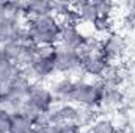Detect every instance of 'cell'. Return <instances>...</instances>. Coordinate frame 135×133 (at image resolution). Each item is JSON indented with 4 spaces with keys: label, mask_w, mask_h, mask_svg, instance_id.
<instances>
[{
    "label": "cell",
    "mask_w": 135,
    "mask_h": 133,
    "mask_svg": "<svg viewBox=\"0 0 135 133\" xmlns=\"http://www.w3.org/2000/svg\"><path fill=\"white\" fill-rule=\"evenodd\" d=\"M25 28L28 32L30 42L36 47H55L60 41L61 21L54 16H41L25 21Z\"/></svg>",
    "instance_id": "cell-1"
},
{
    "label": "cell",
    "mask_w": 135,
    "mask_h": 133,
    "mask_svg": "<svg viewBox=\"0 0 135 133\" xmlns=\"http://www.w3.org/2000/svg\"><path fill=\"white\" fill-rule=\"evenodd\" d=\"M54 106H55V99L50 88L44 86L39 81H33L30 85L27 99L24 102L22 108L19 110V113H24L32 119L35 113H49Z\"/></svg>",
    "instance_id": "cell-2"
},
{
    "label": "cell",
    "mask_w": 135,
    "mask_h": 133,
    "mask_svg": "<svg viewBox=\"0 0 135 133\" xmlns=\"http://www.w3.org/2000/svg\"><path fill=\"white\" fill-rule=\"evenodd\" d=\"M57 47V45H55ZM55 47H39L35 58L27 67H22L24 72L30 77L33 81H46L50 80L57 70H55Z\"/></svg>",
    "instance_id": "cell-3"
},
{
    "label": "cell",
    "mask_w": 135,
    "mask_h": 133,
    "mask_svg": "<svg viewBox=\"0 0 135 133\" xmlns=\"http://www.w3.org/2000/svg\"><path fill=\"white\" fill-rule=\"evenodd\" d=\"M102 93H104V83L101 80L86 81V80H77L74 93L71 96V103L82 106V108H101Z\"/></svg>",
    "instance_id": "cell-4"
},
{
    "label": "cell",
    "mask_w": 135,
    "mask_h": 133,
    "mask_svg": "<svg viewBox=\"0 0 135 133\" xmlns=\"http://www.w3.org/2000/svg\"><path fill=\"white\" fill-rule=\"evenodd\" d=\"M127 47V39L118 32H112L101 38V55L108 63L119 61L126 55Z\"/></svg>",
    "instance_id": "cell-5"
},
{
    "label": "cell",
    "mask_w": 135,
    "mask_h": 133,
    "mask_svg": "<svg viewBox=\"0 0 135 133\" xmlns=\"http://www.w3.org/2000/svg\"><path fill=\"white\" fill-rule=\"evenodd\" d=\"M54 60H55V70L58 74L71 75V74H75L77 70H80L82 58L77 50H71L66 47L57 45Z\"/></svg>",
    "instance_id": "cell-6"
},
{
    "label": "cell",
    "mask_w": 135,
    "mask_h": 133,
    "mask_svg": "<svg viewBox=\"0 0 135 133\" xmlns=\"http://www.w3.org/2000/svg\"><path fill=\"white\" fill-rule=\"evenodd\" d=\"M79 111L80 106L65 102V103H58L55 105L50 111H49V117H50V125H60V124H68V122H77L79 117Z\"/></svg>",
    "instance_id": "cell-7"
},
{
    "label": "cell",
    "mask_w": 135,
    "mask_h": 133,
    "mask_svg": "<svg viewBox=\"0 0 135 133\" xmlns=\"http://www.w3.org/2000/svg\"><path fill=\"white\" fill-rule=\"evenodd\" d=\"M82 63H80V70H83L86 75L99 80L102 75L105 74V70L108 69V66L112 63H108L104 57L99 53H90V55H83L80 57Z\"/></svg>",
    "instance_id": "cell-8"
},
{
    "label": "cell",
    "mask_w": 135,
    "mask_h": 133,
    "mask_svg": "<svg viewBox=\"0 0 135 133\" xmlns=\"http://www.w3.org/2000/svg\"><path fill=\"white\" fill-rule=\"evenodd\" d=\"M86 41V34L82 32L79 25H61V33L58 45L71 50H79Z\"/></svg>",
    "instance_id": "cell-9"
},
{
    "label": "cell",
    "mask_w": 135,
    "mask_h": 133,
    "mask_svg": "<svg viewBox=\"0 0 135 133\" xmlns=\"http://www.w3.org/2000/svg\"><path fill=\"white\" fill-rule=\"evenodd\" d=\"M24 30L22 21L14 17H0V45L17 41Z\"/></svg>",
    "instance_id": "cell-10"
},
{
    "label": "cell",
    "mask_w": 135,
    "mask_h": 133,
    "mask_svg": "<svg viewBox=\"0 0 135 133\" xmlns=\"http://www.w3.org/2000/svg\"><path fill=\"white\" fill-rule=\"evenodd\" d=\"M75 83L77 80L65 75L58 80H55L52 85H50V91L54 94V99L55 103H65V102H71V96L74 93V88H75Z\"/></svg>",
    "instance_id": "cell-11"
},
{
    "label": "cell",
    "mask_w": 135,
    "mask_h": 133,
    "mask_svg": "<svg viewBox=\"0 0 135 133\" xmlns=\"http://www.w3.org/2000/svg\"><path fill=\"white\" fill-rule=\"evenodd\" d=\"M72 8L77 13L79 24H94L99 19V11H98V3L90 2V0H82V2H74Z\"/></svg>",
    "instance_id": "cell-12"
},
{
    "label": "cell",
    "mask_w": 135,
    "mask_h": 133,
    "mask_svg": "<svg viewBox=\"0 0 135 133\" xmlns=\"http://www.w3.org/2000/svg\"><path fill=\"white\" fill-rule=\"evenodd\" d=\"M124 103V93L121 88L118 86H108L104 85V93H102V103L101 108H108V110H115V108H121Z\"/></svg>",
    "instance_id": "cell-13"
},
{
    "label": "cell",
    "mask_w": 135,
    "mask_h": 133,
    "mask_svg": "<svg viewBox=\"0 0 135 133\" xmlns=\"http://www.w3.org/2000/svg\"><path fill=\"white\" fill-rule=\"evenodd\" d=\"M52 14V5L50 2L46 0H35V2H24V17L32 19V17H41Z\"/></svg>",
    "instance_id": "cell-14"
},
{
    "label": "cell",
    "mask_w": 135,
    "mask_h": 133,
    "mask_svg": "<svg viewBox=\"0 0 135 133\" xmlns=\"http://www.w3.org/2000/svg\"><path fill=\"white\" fill-rule=\"evenodd\" d=\"M124 78H126V70L123 69V66H119L118 63H112V64L108 66V69L105 70V74L102 75L99 80H101L104 85L121 88Z\"/></svg>",
    "instance_id": "cell-15"
},
{
    "label": "cell",
    "mask_w": 135,
    "mask_h": 133,
    "mask_svg": "<svg viewBox=\"0 0 135 133\" xmlns=\"http://www.w3.org/2000/svg\"><path fill=\"white\" fill-rule=\"evenodd\" d=\"M33 122L28 116L19 111L11 113V125L8 133H33Z\"/></svg>",
    "instance_id": "cell-16"
},
{
    "label": "cell",
    "mask_w": 135,
    "mask_h": 133,
    "mask_svg": "<svg viewBox=\"0 0 135 133\" xmlns=\"http://www.w3.org/2000/svg\"><path fill=\"white\" fill-rule=\"evenodd\" d=\"M86 133H118V125L113 119L107 116H99L86 129Z\"/></svg>",
    "instance_id": "cell-17"
},
{
    "label": "cell",
    "mask_w": 135,
    "mask_h": 133,
    "mask_svg": "<svg viewBox=\"0 0 135 133\" xmlns=\"http://www.w3.org/2000/svg\"><path fill=\"white\" fill-rule=\"evenodd\" d=\"M80 57L90 55V53H99L101 52V38L98 36H86L85 44L77 50Z\"/></svg>",
    "instance_id": "cell-18"
},
{
    "label": "cell",
    "mask_w": 135,
    "mask_h": 133,
    "mask_svg": "<svg viewBox=\"0 0 135 133\" xmlns=\"http://www.w3.org/2000/svg\"><path fill=\"white\" fill-rule=\"evenodd\" d=\"M93 28L98 34H101L102 38L105 34L112 33L113 32V19L112 17H99L94 24H93Z\"/></svg>",
    "instance_id": "cell-19"
},
{
    "label": "cell",
    "mask_w": 135,
    "mask_h": 133,
    "mask_svg": "<svg viewBox=\"0 0 135 133\" xmlns=\"http://www.w3.org/2000/svg\"><path fill=\"white\" fill-rule=\"evenodd\" d=\"M50 5H52V14L57 16L58 19L65 17L72 9V3H69V2H60L58 0V2H50Z\"/></svg>",
    "instance_id": "cell-20"
},
{
    "label": "cell",
    "mask_w": 135,
    "mask_h": 133,
    "mask_svg": "<svg viewBox=\"0 0 135 133\" xmlns=\"http://www.w3.org/2000/svg\"><path fill=\"white\" fill-rule=\"evenodd\" d=\"M32 122H33L35 129H44V127L50 125L49 113H35L32 116Z\"/></svg>",
    "instance_id": "cell-21"
},
{
    "label": "cell",
    "mask_w": 135,
    "mask_h": 133,
    "mask_svg": "<svg viewBox=\"0 0 135 133\" xmlns=\"http://www.w3.org/2000/svg\"><path fill=\"white\" fill-rule=\"evenodd\" d=\"M11 125V111L0 108V133H8Z\"/></svg>",
    "instance_id": "cell-22"
},
{
    "label": "cell",
    "mask_w": 135,
    "mask_h": 133,
    "mask_svg": "<svg viewBox=\"0 0 135 133\" xmlns=\"http://www.w3.org/2000/svg\"><path fill=\"white\" fill-rule=\"evenodd\" d=\"M41 133H60V129L58 125H47L44 129H38Z\"/></svg>",
    "instance_id": "cell-23"
},
{
    "label": "cell",
    "mask_w": 135,
    "mask_h": 133,
    "mask_svg": "<svg viewBox=\"0 0 135 133\" xmlns=\"http://www.w3.org/2000/svg\"><path fill=\"white\" fill-rule=\"evenodd\" d=\"M118 133H132V132H129V130H118Z\"/></svg>",
    "instance_id": "cell-24"
},
{
    "label": "cell",
    "mask_w": 135,
    "mask_h": 133,
    "mask_svg": "<svg viewBox=\"0 0 135 133\" xmlns=\"http://www.w3.org/2000/svg\"><path fill=\"white\" fill-rule=\"evenodd\" d=\"M33 133H41V132H39L38 129H35V130H33Z\"/></svg>",
    "instance_id": "cell-25"
}]
</instances>
